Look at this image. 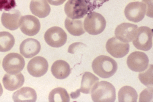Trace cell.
Returning <instances> with one entry per match:
<instances>
[{"label": "cell", "instance_id": "26", "mask_svg": "<svg viewBox=\"0 0 153 102\" xmlns=\"http://www.w3.org/2000/svg\"><path fill=\"white\" fill-rule=\"evenodd\" d=\"M153 88L149 87L143 90L140 93L139 102H150L152 100Z\"/></svg>", "mask_w": 153, "mask_h": 102}, {"label": "cell", "instance_id": "32", "mask_svg": "<svg viewBox=\"0 0 153 102\" xmlns=\"http://www.w3.org/2000/svg\"><path fill=\"white\" fill-rule=\"evenodd\" d=\"M97 1H101L102 2L104 3L108 1L109 0H96Z\"/></svg>", "mask_w": 153, "mask_h": 102}, {"label": "cell", "instance_id": "29", "mask_svg": "<svg viewBox=\"0 0 153 102\" xmlns=\"http://www.w3.org/2000/svg\"><path fill=\"white\" fill-rule=\"evenodd\" d=\"M66 0H47L51 5L58 6L63 4Z\"/></svg>", "mask_w": 153, "mask_h": 102}, {"label": "cell", "instance_id": "12", "mask_svg": "<svg viewBox=\"0 0 153 102\" xmlns=\"http://www.w3.org/2000/svg\"><path fill=\"white\" fill-rule=\"evenodd\" d=\"M137 25L128 23H124L116 28L114 34L119 40L125 43L132 41L134 38L137 29Z\"/></svg>", "mask_w": 153, "mask_h": 102}, {"label": "cell", "instance_id": "5", "mask_svg": "<svg viewBox=\"0 0 153 102\" xmlns=\"http://www.w3.org/2000/svg\"><path fill=\"white\" fill-rule=\"evenodd\" d=\"M152 29L146 26H140L137 29L133 44L138 49L148 51L152 47Z\"/></svg>", "mask_w": 153, "mask_h": 102}, {"label": "cell", "instance_id": "11", "mask_svg": "<svg viewBox=\"0 0 153 102\" xmlns=\"http://www.w3.org/2000/svg\"><path fill=\"white\" fill-rule=\"evenodd\" d=\"M19 27L24 34L29 36L36 35L40 28L39 20L31 15L22 16L19 21Z\"/></svg>", "mask_w": 153, "mask_h": 102}, {"label": "cell", "instance_id": "17", "mask_svg": "<svg viewBox=\"0 0 153 102\" xmlns=\"http://www.w3.org/2000/svg\"><path fill=\"white\" fill-rule=\"evenodd\" d=\"M30 8L33 14L40 18L47 16L51 10L50 7L46 0H32Z\"/></svg>", "mask_w": 153, "mask_h": 102}, {"label": "cell", "instance_id": "9", "mask_svg": "<svg viewBox=\"0 0 153 102\" xmlns=\"http://www.w3.org/2000/svg\"><path fill=\"white\" fill-rule=\"evenodd\" d=\"M146 11V6L144 3L135 1L128 4L125 9L124 12L128 20L136 23L143 20Z\"/></svg>", "mask_w": 153, "mask_h": 102}, {"label": "cell", "instance_id": "14", "mask_svg": "<svg viewBox=\"0 0 153 102\" xmlns=\"http://www.w3.org/2000/svg\"><path fill=\"white\" fill-rule=\"evenodd\" d=\"M41 48L40 43L36 40L28 38L23 40L20 45L21 54L25 58H30L38 54Z\"/></svg>", "mask_w": 153, "mask_h": 102}, {"label": "cell", "instance_id": "8", "mask_svg": "<svg viewBox=\"0 0 153 102\" xmlns=\"http://www.w3.org/2000/svg\"><path fill=\"white\" fill-rule=\"evenodd\" d=\"M149 59L144 53L136 51L130 54L127 57V64L128 68L133 71L141 72L148 67Z\"/></svg>", "mask_w": 153, "mask_h": 102}, {"label": "cell", "instance_id": "27", "mask_svg": "<svg viewBox=\"0 0 153 102\" xmlns=\"http://www.w3.org/2000/svg\"><path fill=\"white\" fill-rule=\"evenodd\" d=\"M16 6L15 0H0V11H9Z\"/></svg>", "mask_w": 153, "mask_h": 102}, {"label": "cell", "instance_id": "6", "mask_svg": "<svg viewBox=\"0 0 153 102\" xmlns=\"http://www.w3.org/2000/svg\"><path fill=\"white\" fill-rule=\"evenodd\" d=\"M2 67L8 73L14 74L22 70L25 65V61L20 54L11 53L6 55L2 62Z\"/></svg>", "mask_w": 153, "mask_h": 102}, {"label": "cell", "instance_id": "7", "mask_svg": "<svg viewBox=\"0 0 153 102\" xmlns=\"http://www.w3.org/2000/svg\"><path fill=\"white\" fill-rule=\"evenodd\" d=\"M44 38L49 45L53 47L59 48L65 44L67 40V35L62 28L54 26L47 30Z\"/></svg>", "mask_w": 153, "mask_h": 102}, {"label": "cell", "instance_id": "31", "mask_svg": "<svg viewBox=\"0 0 153 102\" xmlns=\"http://www.w3.org/2000/svg\"><path fill=\"white\" fill-rule=\"evenodd\" d=\"M3 92V89L2 85L0 83V96L2 95Z\"/></svg>", "mask_w": 153, "mask_h": 102}, {"label": "cell", "instance_id": "10", "mask_svg": "<svg viewBox=\"0 0 153 102\" xmlns=\"http://www.w3.org/2000/svg\"><path fill=\"white\" fill-rule=\"evenodd\" d=\"M129 48L128 43L121 41L115 37L109 39L106 44L107 51L112 56L116 58L125 56L128 53Z\"/></svg>", "mask_w": 153, "mask_h": 102}, {"label": "cell", "instance_id": "25", "mask_svg": "<svg viewBox=\"0 0 153 102\" xmlns=\"http://www.w3.org/2000/svg\"><path fill=\"white\" fill-rule=\"evenodd\" d=\"M138 75V78L143 84L148 87L153 86V65H150L149 67Z\"/></svg>", "mask_w": 153, "mask_h": 102}, {"label": "cell", "instance_id": "18", "mask_svg": "<svg viewBox=\"0 0 153 102\" xmlns=\"http://www.w3.org/2000/svg\"><path fill=\"white\" fill-rule=\"evenodd\" d=\"M12 98L14 102H35L37 95L35 90L30 87H24L13 93Z\"/></svg>", "mask_w": 153, "mask_h": 102}, {"label": "cell", "instance_id": "20", "mask_svg": "<svg viewBox=\"0 0 153 102\" xmlns=\"http://www.w3.org/2000/svg\"><path fill=\"white\" fill-rule=\"evenodd\" d=\"M65 26L68 31L73 36H79L85 32L81 20L73 19L67 17L65 21Z\"/></svg>", "mask_w": 153, "mask_h": 102}, {"label": "cell", "instance_id": "3", "mask_svg": "<svg viewBox=\"0 0 153 102\" xmlns=\"http://www.w3.org/2000/svg\"><path fill=\"white\" fill-rule=\"evenodd\" d=\"M91 4L88 0H68L64 7L67 17L71 19L83 18L90 10Z\"/></svg>", "mask_w": 153, "mask_h": 102}, {"label": "cell", "instance_id": "13", "mask_svg": "<svg viewBox=\"0 0 153 102\" xmlns=\"http://www.w3.org/2000/svg\"><path fill=\"white\" fill-rule=\"evenodd\" d=\"M48 68L46 59L41 56H37L31 59L27 65V70L32 76L38 77L45 75Z\"/></svg>", "mask_w": 153, "mask_h": 102}, {"label": "cell", "instance_id": "1", "mask_svg": "<svg viewBox=\"0 0 153 102\" xmlns=\"http://www.w3.org/2000/svg\"><path fill=\"white\" fill-rule=\"evenodd\" d=\"M94 72L103 78L112 76L117 69V65L113 59L109 57L101 55L95 58L92 64Z\"/></svg>", "mask_w": 153, "mask_h": 102}, {"label": "cell", "instance_id": "23", "mask_svg": "<svg viewBox=\"0 0 153 102\" xmlns=\"http://www.w3.org/2000/svg\"><path fill=\"white\" fill-rule=\"evenodd\" d=\"M50 102H69L70 97L67 91L62 87H57L53 89L50 92L48 97Z\"/></svg>", "mask_w": 153, "mask_h": 102}, {"label": "cell", "instance_id": "2", "mask_svg": "<svg viewBox=\"0 0 153 102\" xmlns=\"http://www.w3.org/2000/svg\"><path fill=\"white\" fill-rule=\"evenodd\" d=\"M91 92L94 102H114L116 99L115 87L111 83L107 81L97 82Z\"/></svg>", "mask_w": 153, "mask_h": 102}, {"label": "cell", "instance_id": "16", "mask_svg": "<svg viewBox=\"0 0 153 102\" xmlns=\"http://www.w3.org/2000/svg\"><path fill=\"white\" fill-rule=\"evenodd\" d=\"M24 77L21 73L14 74L6 73L2 79V82L5 88L7 90L13 91L23 85Z\"/></svg>", "mask_w": 153, "mask_h": 102}, {"label": "cell", "instance_id": "4", "mask_svg": "<svg viewBox=\"0 0 153 102\" xmlns=\"http://www.w3.org/2000/svg\"><path fill=\"white\" fill-rule=\"evenodd\" d=\"M106 21L100 14L94 12L88 13L84 21L85 30L89 34L96 35L102 33L104 30Z\"/></svg>", "mask_w": 153, "mask_h": 102}, {"label": "cell", "instance_id": "19", "mask_svg": "<svg viewBox=\"0 0 153 102\" xmlns=\"http://www.w3.org/2000/svg\"><path fill=\"white\" fill-rule=\"evenodd\" d=\"M51 71L56 78L62 79L67 77L71 73V68L68 64L62 60L55 62L51 67Z\"/></svg>", "mask_w": 153, "mask_h": 102}, {"label": "cell", "instance_id": "15", "mask_svg": "<svg viewBox=\"0 0 153 102\" xmlns=\"http://www.w3.org/2000/svg\"><path fill=\"white\" fill-rule=\"evenodd\" d=\"M21 17V13L18 10H13L7 13L4 12L1 16V21L5 28L10 30H14L19 27Z\"/></svg>", "mask_w": 153, "mask_h": 102}, {"label": "cell", "instance_id": "28", "mask_svg": "<svg viewBox=\"0 0 153 102\" xmlns=\"http://www.w3.org/2000/svg\"><path fill=\"white\" fill-rule=\"evenodd\" d=\"M146 6V14L150 17H152V0H142Z\"/></svg>", "mask_w": 153, "mask_h": 102}, {"label": "cell", "instance_id": "24", "mask_svg": "<svg viewBox=\"0 0 153 102\" xmlns=\"http://www.w3.org/2000/svg\"><path fill=\"white\" fill-rule=\"evenodd\" d=\"M15 40L13 36L7 32H0V52L10 51L13 47Z\"/></svg>", "mask_w": 153, "mask_h": 102}, {"label": "cell", "instance_id": "22", "mask_svg": "<svg viewBox=\"0 0 153 102\" xmlns=\"http://www.w3.org/2000/svg\"><path fill=\"white\" fill-rule=\"evenodd\" d=\"M118 98L119 102H136L138 94L133 87L128 86L121 87L118 91Z\"/></svg>", "mask_w": 153, "mask_h": 102}, {"label": "cell", "instance_id": "21", "mask_svg": "<svg viewBox=\"0 0 153 102\" xmlns=\"http://www.w3.org/2000/svg\"><path fill=\"white\" fill-rule=\"evenodd\" d=\"M99 79L89 72H85L83 74L81 82V87L79 90L83 93H89L94 85L98 81Z\"/></svg>", "mask_w": 153, "mask_h": 102}, {"label": "cell", "instance_id": "30", "mask_svg": "<svg viewBox=\"0 0 153 102\" xmlns=\"http://www.w3.org/2000/svg\"><path fill=\"white\" fill-rule=\"evenodd\" d=\"M80 92L79 89H78L75 92H71L70 94V96L72 98H76L79 96L80 95Z\"/></svg>", "mask_w": 153, "mask_h": 102}]
</instances>
